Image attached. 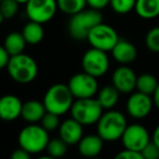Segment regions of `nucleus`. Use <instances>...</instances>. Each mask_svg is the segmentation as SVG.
I'll use <instances>...</instances> for the list:
<instances>
[{
	"label": "nucleus",
	"mask_w": 159,
	"mask_h": 159,
	"mask_svg": "<svg viewBox=\"0 0 159 159\" xmlns=\"http://www.w3.org/2000/svg\"><path fill=\"white\" fill-rule=\"evenodd\" d=\"M22 35L24 37L25 42L30 45H37L43 40L45 35L43 24L34 21H30L23 26L22 29Z\"/></svg>",
	"instance_id": "obj_20"
},
{
	"label": "nucleus",
	"mask_w": 159,
	"mask_h": 159,
	"mask_svg": "<svg viewBox=\"0 0 159 159\" xmlns=\"http://www.w3.org/2000/svg\"><path fill=\"white\" fill-rule=\"evenodd\" d=\"M119 95L120 92L112 84L106 85L97 92V100L102 105L104 110H109L117 105L119 100Z\"/></svg>",
	"instance_id": "obj_19"
},
{
	"label": "nucleus",
	"mask_w": 159,
	"mask_h": 159,
	"mask_svg": "<svg viewBox=\"0 0 159 159\" xmlns=\"http://www.w3.org/2000/svg\"><path fill=\"white\" fill-rule=\"evenodd\" d=\"M142 155H143V159H158L159 158V147L150 141L145 147L142 150Z\"/></svg>",
	"instance_id": "obj_30"
},
{
	"label": "nucleus",
	"mask_w": 159,
	"mask_h": 159,
	"mask_svg": "<svg viewBox=\"0 0 159 159\" xmlns=\"http://www.w3.org/2000/svg\"><path fill=\"white\" fill-rule=\"evenodd\" d=\"M3 20H5V18H3V16H2V13H1V10H0V25L2 24V22H3Z\"/></svg>",
	"instance_id": "obj_38"
},
{
	"label": "nucleus",
	"mask_w": 159,
	"mask_h": 159,
	"mask_svg": "<svg viewBox=\"0 0 159 159\" xmlns=\"http://www.w3.org/2000/svg\"><path fill=\"white\" fill-rule=\"evenodd\" d=\"M137 76L135 72L126 64H121L112 73V85L121 94H130L136 89Z\"/></svg>",
	"instance_id": "obj_13"
},
{
	"label": "nucleus",
	"mask_w": 159,
	"mask_h": 159,
	"mask_svg": "<svg viewBox=\"0 0 159 159\" xmlns=\"http://www.w3.org/2000/svg\"><path fill=\"white\" fill-rule=\"evenodd\" d=\"M46 112L47 110L45 108L44 102L32 99L23 102L21 118L29 123H37L40 122Z\"/></svg>",
	"instance_id": "obj_18"
},
{
	"label": "nucleus",
	"mask_w": 159,
	"mask_h": 159,
	"mask_svg": "<svg viewBox=\"0 0 159 159\" xmlns=\"http://www.w3.org/2000/svg\"><path fill=\"white\" fill-rule=\"evenodd\" d=\"M136 0H110V7L118 14H126L135 7Z\"/></svg>",
	"instance_id": "obj_26"
},
{
	"label": "nucleus",
	"mask_w": 159,
	"mask_h": 159,
	"mask_svg": "<svg viewBox=\"0 0 159 159\" xmlns=\"http://www.w3.org/2000/svg\"><path fill=\"white\" fill-rule=\"evenodd\" d=\"M26 44L27 43L25 42L22 33H19V32H11L6 36L5 40H3V46L10 56L22 53Z\"/></svg>",
	"instance_id": "obj_22"
},
{
	"label": "nucleus",
	"mask_w": 159,
	"mask_h": 159,
	"mask_svg": "<svg viewBox=\"0 0 159 159\" xmlns=\"http://www.w3.org/2000/svg\"><path fill=\"white\" fill-rule=\"evenodd\" d=\"M57 10V0H29L25 5L29 20L42 24L49 22L55 16Z\"/></svg>",
	"instance_id": "obj_10"
},
{
	"label": "nucleus",
	"mask_w": 159,
	"mask_h": 159,
	"mask_svg": "<svg viewBox=\"0 0 159 159\" xmlns=\"http://www.w3.org/2000/svg\"><path fill=\"white\" fill-rule=\"evenodd\" d=\"M104 142L105 141L98 134H89L83 136L77 143L79 152L86 158L98 156L104 147Z\"/></svg>",
	"instance_id": "obj_16"
},
{
	"label": "nucleus",
	"mask_w": 159,
	"mask_h": 159,
	"mask_svg": "<svg viewBox=\"0 0 159 159\" xmlns=\"http://www.w3.org/2000/svg\"><path fill=\"white\" fill-rule=\"evenodd\" d=\"M134 10L142 19L157 18L159 16V0H136Z\"/></svg>",
	"instance_id": "obj_21"
},
{
	"label": "nucleus",
	"mask_w": 159,
	"mask_h": 159,
	"mask_svg": "<svg viewBox=\"0 0 159 159\" xmlns=\"http://www.w3.org/2000/svg\"><path fill=\"white\" fill-rule=\"evenodd\" d=\"M58 9L64 14L73 16L86 8V0H57Z\"/></svg>",
	"instance_id": "obj_24"
},
{
	"label": "nucleus",
	"mask_w": 159,
	"mask_h": 159,
	"mask_svg": "<svg viewBox=\"0 0 159 159\" xmlns=\"http://www.w3.org/2000/svg\"><path fill=\"white\" fill-rule=\"evenodd\" d=\"M146 47L152 52H159V26H155L148 31L145 37Z\"/></svg>",
	"instance_id": "obj_28"
},
{
	"label": "nucleus",
	"mask_w": 159,
	"mask_h": 159,
	"mask_svg": "<svg viewBox=\"0 0 159 159\" xmlns=\"http://www.w3.org/2000/svg\"><path fill=\"white\" fill-rule=\"evenodd\" d=\"M117 159H143V155L141 152H136V150H131L124 148L120 152L116 155Z\"/></svg>",
	"instance_id": "obj_31"
},
{
	"label": "nucleus",
	"mask_w": 159,
	"mask_h": 159,
	"mask_svg": "<svg viewBox=\"0 0 159 159\" xmlns=\"http://www.w3.org/2000/svg\"><path fill=\"white\" fill-rule=\"evenodd\" d=\"M23 102L16 95L8 94L0 97V119L3 121H14L21 117Z\"/></svg>",
	"instance_id": "obj_14"
},
{
	"label": "nucleus",
	"mask_w": 159,
	"mask_h": 159,
	"mask_svg": "<svg viewBox=\"0 0 159 159\" xmlns=\"http://www.w3.org/2000/svg\"><path fill=\"white\" fill-rule=\"evenodd\" d=\"M87 6L95 10H102L110 3V0H86Z\"/></svg>",
	"instance_id": "obj_32"
},
{
	"label": "nucleus",
	"mask_w": 159,
	"mask_h": 159,
	"mask_svg": "<svg viewBox=\"0 0 159 159\" xmlns=\"http://www.w3.org/2000/svg\"><path fill=\"white\" fill-rule=\"evenodd\" d=\"M152 141L156 144L157 146L159 147V124L156 126V129L154 130V133H152Z\"/></svg>",
	"instance_id": "obj_36"
},
{
	"label": "nucleus",
	"mask_w": 159,
	"mask_h": 159,
	"mask_svg": "<svg viewBox=\"0 0 159 159\" xmlns=\"http://www.w3.org/2000/svg\"><path fill=\"white\" fill-rule=\"evenodd\" d=\"M152 102H154V106L156 107L157 109H159V83H158V86H157L156 91L152 94Z\"/></svg>",
	"instance_id": "obj_35"
},
{
	"label": "nucleus",
	"mask_w": 159,
	"mask_h": 159,
	"mask_svg": "<svg viewBox=\"0 0 159 159\" xmlns=\"http://www.w3.org/2000/svg\"><path fill=\"white\" fill-rule=\"evenodd\" d=\"M73 102H74V97L68 84H62V83L51 85L47 89L43 99L46 110L58 116L66 115V112H69Z\"/></svg>",
	"instance_id": "obj_3"
},
{
	"label": "nucleus",
	"mask_w": 159,
	"mask_h": 159,
	"mask_svg": "<svg viewBox=\"0 0 159 159\" xmlns=\"http://www.w3.org/2000/svg\"><path fill=\"white\" fill-rule=\"evenodd\" d=\"M71 117L80 122L83 125H93L97 123L99 118L104 113V108L97 98H79L70 109Z\"/></svg>",
	"instance_id": "obj_6"
},
{
	"label": "nucleus",
	"mask_w": 159,
	"mask_h": 159,
	"mask_svg": "<svg viewBox=\"0 0 159 159\" xmlns=\"http://www.w3.org/2000/svg\"><path fill=\"white\" fill-rule=\"evenodd\" d=\"M83 71L95 77L105 75L109 70V58L106 51L94 48L86 50L82 57Z\"/></svg>",
	"instance_id": "obj_9"
},
{
	"label": "nucleus",
	"mask_w": 159,
	"mask_h": 159,
	"mask_svg": "<svg viewBox=\"0 0 159 159\" xmlns=\"http://www.w3.org/2000/svg\"><path fill=\"white\" fill-rule=\"evenodd\" d=\"M19 3L16 0H2L0 1V10L5 19H12L19 11Z\"/></svg>",
	"instance_id": "obj_29"
},
{
	"label": "nucleus",
	"mask_w": 159,
	"mask_h": 159,
	"mask_svg": "<svg viewBox=\"0 0 159 159\" xmlns=\"http://www.w3.org/2000/svg\"><path fill=\"white\" fill-rule=\"evenodd\" d=\"M68 86L73 97L76 99L94 97L98 92L97 77L93 76L84 71L73 75L69 80Z\"/></svg>",
	"instance_id": "obj_8"
},
{
	"label": "nucleus",
	"mask_w": 159,
	"mask_h": 159,
	"mask_svg": "<svg viewBox=\"0 0 159 159\" xmlns=\"http://www.w3.org/2000/svg\"><path fill=\"white\" fill-rule=\"evenodd\" d=\"M60 116L56 115L53 112H49L47 111L44 115V117L40 120V125L47 130L48 132H51V131H55L56 129H59L60 125Z\"/></svg>",
	"instance_id": "obj_27"
},
{
	"label": "nucleus",
	"mask_w": 159,
	"mask_h": 159,
	"mask_svg": "<svg viewBox=\"0 0 159 159\" xmlns=\"http://www.w3.org/2000/svg\"><path fill=\"white\" fill-rule=\"evenodd\" d=\"M11 56L9 55V52L7 51V49L5 48V46H0V70L3 68H7L8 62L10 60Z\"/></svg>",
	"instance_id": "obj_33"
},
{
	"label": "nucleus",
	"mask_w": 159,
	"mask_h": 159,
	"mask_svg": "<svg viewBox=\"0 0 159 159\" xmlns=\"http://www.w3.org/2000/svg\"><path fill=\"white\" fill-rule=\"evenodd\" d=\"M49 132L40 124L30 123L20 131L18 136L19 146L31 155H36L46 149L49 142Z\"/></svg>",
	"instance_id": "obj_5"
},
{
	"label": "nucleus",
	"mask_w": 159,
	"mask_h": 159,
	"mask_svg": "<svg viewBox=\"0 0 159 159\" xmlns=\"http://www.w3.org/2000/svg\"><path fill=\"white\" fill-rule=\"evenodd\" d=\"M113 59L121 64H129L137 57V49L131 42L125 39H119L111 50Z\"/></svg>",
	"instance_id": "obj_17"
},
{
	"label": "nucleus",
	"mask_w": 159,
	"mask_h": 159,
	"mask_svg": "<svg viewBox=\"0 0 159 159\" xmlns=\"http://www.w3.org/2000/svg\"><path fill=\"white\" fill-rule=\"evenodd\" d=\"M8 74L19 84H29L36 79L38 66L33 57L22 52L10 57L7 66Z\"/></svg>",
	"instance_id": "obj_1"
},
{
	"label": "nucleus",
	"mask_w": 159,
	"mask_h": 159,
	"mask_svg": "<svg viewBox=\"0 0 159 159\" xmlns=\"http://www.w3.org/2000/svg\"><path fill=\"white\" fill-rule=\"evenodd\" d=\"M68 146V144L60 137L49 139L46 146L47 156H49L50 158H61L66 154Z\"/></svg>",
	"instance_id": "obj_25"
},
{
	"label": "nucleus",
	"mask_w": 159,
	"mask_h": 159,
	"mask_svg": "<svg viewBox=\"0 0 159 159\" xmlns=\"http://www.w3.org/2000/svg\"><path fill=\"white\" fill-rule=\"evenodd\" d=\"M96 124L97 134L105 142H115L121 139L122 134L128 126L125 116L113 109H109L102 113Z\"/></svg>",
	"instance_id": "obj_2"
},
{
	"label": "nucleus",
	"mask_w": 159,
	"mask_h": 159,
	"mask_svg": "<svg viewBox=\"0 0 159 159\" xmlns=\"http://www.w3.org/2000/svg\"><path fill=\"white\" fill-rule=\"evenodd\" d=\"M158 81L152 74L149 73H144L137 76L136 80V89L141 93L152 95L158 86Z\"/></svg>",
	"instance_id": "obj_23"
},
{
	"label": "nucleus",
	"mask_w": 159,
	"mask_h": 159,
	"mask_svg": "<svg viewBox=\"0 0 159 159\" xmlns=\"http://www.w3.org/2000/svg\"><path fill=\"white\" fill-rule=\"evenodd\" d=\"M32 155L30 152H27L25 149H23L22 147H19L16 149L13 150V152L11 154L12 159H30Z\"/></svg>",
	"instance_id": "obj_34"
},
{
	"label": "nucleus",
	"mask_w": 159,
	"mask_h": 159,
	"mask_svg": "<svg viewBox=\"0 0 159 159\" xmlns=\"http://www.w3.org/2000/svg\"><path fill=\"white\" fill-rule=\"evenodd\" d=\"M0 1H2V0H0Z\"/></svg>",
	"instance_id": "obj_39"
},
{
	"label": "nucleus",
	"mask_w": 159,
	"mask_h": 159,
	"mask_svg": "<svg viewBox=\"0 0 159 159\" xmlns=\"http://www.w3.org/2000/svg\"><path fill=\"white\" fill-rule=\"evenodd\" d=\"M100 22H102V14L99 10L84 9L71 16L68 25L69 33L73 39L85 40L91 30Z\"/></svg>",
	"instance_id": "obj_4"
},
{
	"label": "nucleus",
	"mask_w": 159,
	"mask_h": 159,
	"mask_svg": "<svg viewBox=\"0 0 159 159\" xmlns=\"http://www.w3.org/2000/svg\"><path fill=\"white\" fill-rule=\"evenodd\" d=\"M154 106V102L150 95L141 93V92H135L131 94L126 102V111L129 116L133 119L141 120L146 118L150 113Z\"/></svg>",
	"instance_id": "obj_12"
},
{
	"label": "nucleus",
	"mask_w": 159,
	"mask_h": 159,
	"mask_svg": "<svg viewBox=\"0 0 159 159\" xmlns=\"http://www.w3.org/2000/svg\"><path fill=\"white\" fill-rule=\"evenodd\" d=\"M16 1L19 3V5H26L29 0H16Z\"/></svg>",
	"instance_id": "obj_37"
},
{
	"label": "nucleus",
	"mask_w": 159,
	"mask_h": 159,
	"mask_svg": "<svg viewBox=\"0 0 159 159\" xmlns=\"http://www.w3.org/2000/svg\"><path fill=\"white\" fill-rule=\"evenodd\" d=\"M119 35L112 26L100 22L93 27L87 36V42L92 47L106 52L111 51L119 40Z\"/></svg>",
	"instance_id": "obj_7"
},
{
	"label": "nucleus",
	"mask_w": 159,
	"mask_h": 159,
	"mask_svg": "<svg viewBox=\"0 0 159 159\" xmlns=\"http://www.w3.org/2000/svg\"><path fill=\"white\" fill-rule=\"evenodd\" d=\"M83 124L71 117L64 120L59 125V137L63 139L69 146L77 145L83 137Z\"/></svg>",
	"instance_id": "obj_15"
},
{
	"label": "nucleus",
	"mask_w": 159,
	"mask_h": 159,
	"mask_svg": "<svg viewBox=\"0 0 159 159\" xmlns=\"http://www.w3.org/2000/svg\"><path fill=\"white\" fill-rule=\"evenodd\" d=\"M124 148L142 152L143 148L150 142L149 133L145 126L141 124H128L121 136Z\"/></svg>",
	"instance_id": "obj_11"
}]
</instances>
